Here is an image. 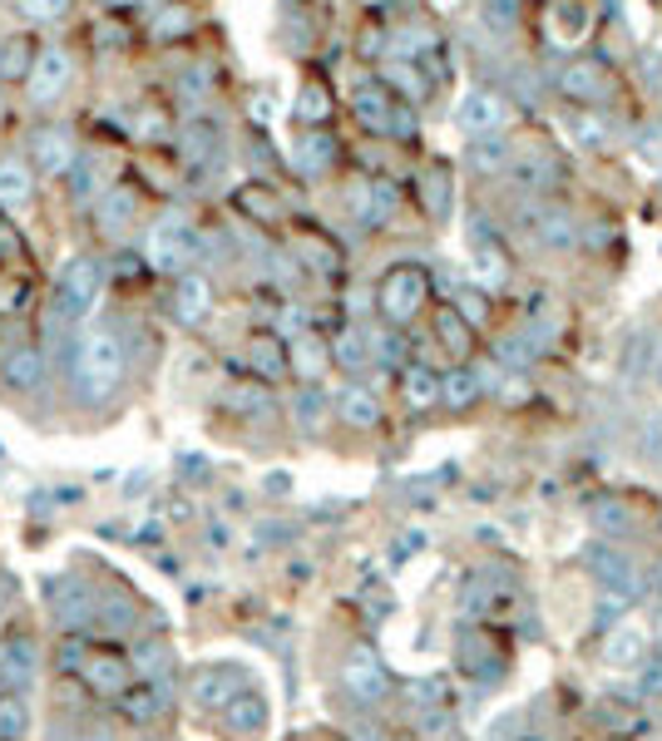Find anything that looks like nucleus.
Listing matches in <instances>:
<instances>
[{
	"label": "nucleus",
	"mask_w": 662,
	"mask_h": 741,
	"mask_svg": "<svg viewBox=\"0 0 662 741\" xmlns=\"http://www.w3.org/2000/svg\"><path fill=\"white\" fill-rule=\"evenodd\" d=\"M128 375V346L114 326H89L85 336H75V356H69V385H75V401L99 411L119 395Z\"/></svg>",
	"instance_id": "f257e3e1"
},
{
	"label": "nucleus",
	"mask_w": 662,
	"mask_h": 741,
	"mask_svg": "<svg viewBox=\"0 0 662 741\" xmlns=\"http://www.w3.org/2000/svg\"><path fill=\"white\" fill-rule=\"evenodd\" d=\"M99 292H104V267H99L94 252H75L65 267H59V282H55V312L65 322H79V316L94 312Z\"/></svg>",
	"instance_id": "f03ea898"
},
{
	"label": "nucleus",
	"mask_w": 662,
	"mask_h": 741,
	"mask_svg": "<svg viewBox=\"0 0 662 741\" xmlns=\"http://www.w3.org/2000/svg\"><path fill=\"white\" fill-rule=\"evenodd\" d=\"M198 233L193 223H183V217H164V223H154V233H148V267H158V272H188V262H198Z\"/></svg>",
	"instance_id": "7ed1b4c3"
},
{
	"label": "nucleus",
	"mask_w": 662,
	"mask_h": 741,
	"mask_svg": "<svg viewBox=\"0 0 662 741\" xmlns=\"http://www.w3.org/2000/svg\"><path fill=\"white\" fill-rule=\"evenodd\" d=\"M45 375H49L45 346L10 341L5 351H0V391H5V395H35V391H45Z\"/></svg>",
	"instance_id": "20e7f679"
},
{
	"label": "nucleus",
	"mask_w": 662,
	"mask_h": 741,
	"mask_svg": "<svg viewBox=\"0 0 662 741\" xmlns=\"http://www.w3.org/2000/svg\"><path fill=\"white\" fill-rule=\"evenodd\" d=\"M341 687L356 707H375V701H385V692H391V672L381 667V658H375L371 648H351L341 662Z\"/></svg>",
	"instance_id": "39448f33"
},
{
	"label": "nucleus",
	"mask_w": 662,
	"mask_h": 741,
	"mask_svg": "<svg viewBox=\"0 0 662 741\" xmlns=\"http://www.w3.org/2000/svg\"><path fill=\"white\" fill-rule=\"evenodd\" d=\"M49 603H55V622H59L65 632L94 628L99 588H89L85 579H55V583H49Z\"/></svg>",
	"instance_id": "423d86ee"
},
{
	"label": "nucleus",
	"mask_w": 662,
	"mask_h": 741,
	"mask_svg": "<svg viewBox=\"0 0 662 741\" xmlns=\"http://www.w3.org/2000/svg\"><path fill=\"white\" fill-rule=\"evenodd\" d=\"M425 302V272L420 267H391L381 282V312L391 322H411Z\"/></svg>",
	"instance_id": "0eeeda50"
},
{
	"label": "nucleus",
	"mask_w": 662,
	"mask_h": 741,
	"mask_svg": "<svg viewBox=\"0 0 662 741\" xmlns=\"http://www.w3.org/2000/svg\"><path fill=\"white\" fill-rule=\"evenodd\" d=\"M69 75H75V65H69L65 49H55V45H49V49H35V65H30V75H25L30 99H35V104H55V99L65 94Z\"/></svg>",
	"instance_id": "6e6552de"
},
{
	"label": "nucleus",
	"mask_w": 662,
	"mask_h": 741,
	"mask_svg": "<svg viewBox=\"0 0 662 741\" xmlns=\"http://www.w3.org/2000/svg\"><path fill=\"white\" fill-rule=\"evenodd\" d=\"M237 687H243V672L237 667H223V662L217 667H198L193 682H188V701L198 711H223Z\"/></svg>",
	"instance_id": "1a4fd4ad"
},
{
	"label": "nucleus",
	"mask_w": 662,
	"mask_h": 741,
	"mask_svg": "<svg viewBox=\"0 0 662 741\" xmlns=\"http://www.w3.org/2000/svg\"><path fill=\"white\" fill-rule=\"evenodd\" d=\"M40 677V648L30 638H10L0 642V687L25 692Z\"/></svg>",
	"instance_id": "9d476101"
},
{
	"label": "nucleus",
	"mask_w": 662,
	"mask_h": 741,
	"mask_svg": "<svg viewBox=\"0 0 662 741\" xmlns=\"http://www.w3.org/2000/svg\"><path fill=\"white\" fill-rule=\"evenodd\" d=\"M559 89L573 104H603L608 99V75H603L598 59H573V65H563Z\"/></svg>",
	"instance_id": "9b49d317"
},
{
	"label": "nucleus",
	"mask_w": 662,
	"mask_h": 741,
	"mask_svg": "<svg viewBox=\"0 0 662 741\" xmlns=\"http://www.w3.org/2000/svg\"><path fill=\"white\" fill-rule=\"evenodd\" d=\"M30 158H35V168L45 178H55V173H65V168L79 158V144L65 134V128L49 124V128H40V134L30 138Z\"/></svg>",
	"instance_id": "f8f14e48"
},
{
	"label": "nucleus",
	"mask_w": 662,
	"mask_h": 741,
	"mask_svg": "<svg viewBox=\"0 0 662 741\" xmlns=\"http://www.w3.org/2000/svg\"><path fill=\"white\" fill-rule=\"evenodd\" d=\"M173 312H178V322L198 326L207 312H213V282H207V277H198V272H178Z\"/></svg>",
	"instance_id": "ddd939ff"
},
{
	"label": "nucleus",
	"mask_w": 662,
	"mask_h": 741,
	"mask_svg": "<svg viewBox=\"0 0 662 741\" xmlns=\"http://www.w3.org/2000/svg\"><path fill=\"white\" fill-rule=\"evenodd\" d=\"M351 207L356 217H361L366 227H381L385 217L401 207V193H395V183H385V178H375V183H366L361 193H351Z\"/></svg>",
	"instance_id": "4468645a"
},
{
	"label": "nucleus",
	"mask_w": 662,
	"mask_h": 741,
	"mask_svg": "<svg viewBox=\"0 0 662 741\" xmlns=\"http://www.w3.org/2000/svg\"><path fill=\"white\" fill-rule=\"evenodd\" d=\"M164 692H168V682H164V687H158V682H148V687H134V692H119V711H124V717L128 721H138V727H148V721H158V717H164V707H168V701H164Z\"/></svg>",
	"instance_id": "2eb2a0df"
},
{
	"label": "nucleus",
	"mask_w": 662,
	"mask_h": 741,
	"mask_svg": "<svg viewBox=\"0 0 662 741\" xmlns=\"http://www.w3.org/2000/svg\"><path fill=\"white\" fill-rule=\"evenodd\" d=\"M85 682L99 692V697H119L128 682V662L124 658H109V652H99V658H85Z\"/></svg>",
	"instance_id": "dca6fc26"
},
{
	"label": "nucleus",
	"mask_w": 662,
	"mask_h": 741,
	"mask_svg": "<svg viewBox=\"0 0 662 741\" xmlns=\"http://www.w3.org/2000/svg\"><path fill=\"white\" fill-rule=\"evenodd\" d=\"M391 114H395V99L385 85H361L356 89V119H361L366 128H375V134H385L391 128Z\"/></svg>",
	"instance_id": "f3484780"
},
{
	"label": "nucleus",
	"mask_w": 662,
	"mask_h": 741,
	"mask_svg": "<svg viewBox=\"0 0 662 741\" xmlns=\"http://www.w3.org/2000/svg\"><path fill=\"white\" fill-rule=\"evenodd\" d=\"M460 124L470 128V134H494V128L504 124V99L500 94H470L460 104Z\"/></svg>",
	"instance_id": "a211bd4d"
},
{
	"label": "nucleus",
	"mask_w": 662,
	"mask_h": 741,
	"mask_svg": "<svg viewBox=\"0 0 662 741\" xmlns=\"http://www.w3.org/2000/svg\"><path fill=\"white\" fill-rule=\"evenodd\" d=\"M134 217H138V198L128 188H104L99 193V227L104 233H124Z\"/></svg>",
	"instance_id": "6ab92c4d"
},
{
	"label": "nucleus",
	"mask_w": 662,
	"mask_h": 741,
	"mask_svg": "<svg viewBox=\"0 0 662 741\" xmlns=\"http://www.w3.org/2000/svg\"><path fill=\"white\" fill-rule=\"evenodd\" d=\"M593 569H598V579L608 583V588L618 593V598H632V593H638V569H632V563L622 559V553L598 549V553H593Z\"/></svg>",
	"instance_id": "aec40b11"
},
{
	"label": "nucleus",
	"mask_w": 662,
	"mask_h": 741,
	"mask_svg": "<svg viewBox=\"0 0 662 741\" xmlns=\"http://www.w3.org/2000/svg\"><path fill=\"white\" fill-rule=\"evenodd\" d=\"M30 193H35V173H30V164H20V158H0V203L25 207Z\"/></svg>",
	"instance_id": "412c9836"
},
{
	"label": "nucleus",
	"mask_w": 662,
	"mask_h": 741,
	"mask_svg": "<svg viewBox=\"0 0 662 741\" xmlns=\"http://www.w3.org/2000/svg\"><path fill=\"white\" fill-rule=\"evenodd\" d=\"M223 721L233 731H262L267 727V701L257 692H233V701L223 707Z\"/></svg>",
	"instance_id": "4be33fe9"
},
{
	"label": "nucleus",
	"mask_w": 662,
	"mask_h": 741,
	"mask_svg": "<svg viewBox=\"0 0 662 741\" xmlns=\"http://www.w3.org/2000/svg\"><path fill=\"white\" fill-rule=\"evenodd\" d=\"M642 652H648V638L632 628H618L603 638V662H608V667H638Z\"/></svg>",
	"instance_id": "5701e85b"
},
{
	"label": "nucleus",
	"mask_w": 662,
	"mask_h": 741,
	"mask_svg": "<svg viewBox=\"0 0 662 741\" xmlns=\"http://www.w3.org/2000/svg\"><path fill=\"white\" fill-rule=\"evenodd\" d=\"M336 411H341V420L356 425V430H371V425L381 420V405H375V395L366 391V385H351V391H341Z\"/></svg>",
	"instance_id": "b1692460"
},
{
	"label": "nucleus",
	"mask_w": 662,
	"mask_h": 741,
	"mask_svg": "<svg viewBox=\"0 0 662 741\" xmlns=\"http://www.w3.org/2000/svg\"><path fill=\"white\" fill-rule=\"evenodd\" d=\"M94 628H104V632H128V628H134V598H128V593H99Z\"/></svg>",
	"instance_id": "393cba45"
},
{
	"label": "nucleus",
	"mask_w": 662,
	"mask_h": 741,
	"mask_svg": "<svg viewBox=\"0 0 662 741\" xmlns=\"http://www.w3.org/2000/svg\"><path fill=\"white\" fill-rule=\"evenodd\" d=\"M134 672H138V677H148V682L168 677V672H173V648H168V642H138Z\"/></svg>",
	"instance_id": "a878e982"
},
{
	"label": "nucleus",
	"mask_w": 662,
	"mask_h": 741,
	"mask_svg": "<svg viewBox=\"0 0 662 741\" xmlns=\"http://www.w3.org/2000/svg\"><path fill=\"white\" fill-rule=\"evenodd\" d=\"M35 49H40V45H30L25 35L0 40V75H10V79L30 75V65H35Z\"/></svg>",
	"instance_id": "bb28decb"
},
{
	"label": "nucleus",
	"mask_w": 662,
	"mask_h": 741,
	"mask_svg": "<svg viewBox=\"0 0 662 741\" xmlns=\"http://www.w3.org/2000/svg\"><path fill=\"white\" fill-rule=\"evenodd\" d=\"M332 356L346 366V371H361L366 361H371V336H361V332H341L332 341Z\"/></svg>",
	"instance_id": "cd10ccee"
},
{
	"label": "nucleus",
	"mask_w": 662,
	"mask_h": 741,
	"mask_svg": "<svg viewBox=\"0 0 662 741\" xmlns=\"http://www.w3.org/2000/svg\"><path fill=\"white\" fill-rule=\"evenodd\" d=\"M326 346L316 341V336H296L292 341V366H296V375H306V381H316V371L326 366Z\"/></svg>",
	"instance_id": "c85d7f7f"
},
{
	"label": "nucleus",
	"mask_w": 662,
	"mask_h": 741,
	"mask_svg": "<svg viewBox=\"0 0 662 741\" xmlns=\"http://www.w3.org/2000/svg\"><path fill=\"white\" fill-rule=\"evenodd\" d=\"M30 731V701L20 692H5L0 697V737H25Z\"/></svg>",
	"instance_id": "c756f323"
},
{
	"label": "nucleus",
	"mask_w": 662,
	"mask_h": 741,
	"mask_svg": "<svg viewBox=\"0 0 662 741\" xmlns=\"http://www.w3.org/2000/svg\"><path fill=\"white\" fill-rule=\"evenodd\" d=\"M336 158V138L326 134H306L302 144H296V164L306 168V173H316V168H326Z\"/></svg>",
	"instance_id": "7c9ffc66"
},
{
	"label": "nucleus",
	"mask_w": 662,
	"mask_h": 741,
	"mask_svg": "<svg viewBox=\"0 0 662 741\" xmlns=\"http://www.w3.org/2000/svg\"><path fill=\"white\" fill-rule=\"evenodd\" d=\"M99 193H104V188H99L94 158H79V164H69V198H75V203H94Z\"/></svg>",
	"instance_id": "2f4dec72"
},
{
	"label": "nucleus",
	"mask_w": 662,
	"mask_h": 741,
	"mask_svg": "<svg viewBox=\"0 0 662 741\" xmlns=\"http://www.w3.org/2000/svg\"><path fill=\"white\" fill-rule=\"evenodd\" d=\"M183 158L188 164H207V158H217V134L207 124H193L183 128Z\"/></svg>",
	"instance_id": "473e14b6"
},
{
	"label": "nucleus",
	"mask_w": 662,
	"mask_h": 741,
	"mask_svg": "<svg viewBox=\"0 0 662 741\" xmlns=\"http://www.w3.org/2000/svg\"><path fill=\"white\" fill-rule=\"evenodd\" d=\"M474 395H480V385H474V375H470V371H450V375L440 381V401H445V405H455V411H464V405H470Z\"/></svg>",
	"instance_id": "72a5a7b5"
},
{
	"label": "nucleus",
	"mask_w": 662,
	"mask_h": 741,
	"mask_svg": "<svg viewBox=\"0 0 662 741\" xmlns=\"http://www.w3.org/2000/svg\"><path fill=\"white\" fill-rule=\"evenodd\" d=\"M435 395H440V385H435V375L425 371V366H411V371H405V401H411L415 411H425V405H430Z\"/></svg>",
	"instance_id": "f704fd0d"
},
{
	"label": "nucleus",
	"mask_w": 662,
	"mask_h": 741,
	"mask_svg": "<svg viewBox=\"0 0 662 741\" xmlns=\"http://www.w3.org/2000/svg\"><path fill=\"white\" fill-rule=\"evenodd\" d=\"M20 15L35 20V25H55V20L69 15V0H15Z\"/></svg>",
	"instance_id": "c9c22d12"
},
{
	"label": "nucleus",
	"mask_w": 662,
	"mask_h": 741,
	"mask_svg": "<svg viewBox=\"0 0 662 741\" xmlns=\"http://www.w3.org/2000/svg\"><path fill=\"white\" fill-rule=\"evenodd\" d=\"M227 405H233V411H247V415H267L272 411V395L262 391V385H237V391H227Z\"/></svg>",
	"instance_id": "e433bc0d"
},
{
	"label": "nucleus",
	"mask_w": 662,
	"mask_h": 741,
	"mask_svg": "<svg viewBox=\"0 0 662 741\" xmlns=\"http://www.w3.org/2000/svg\"><path fill=\"white\" fill-rule=\"evenodd\" d=\"M534 233H539L543 243H553V247H569V243H573V223H569L563 213H539Z\"/></svg>",
	"instance_id": "4c0bfd02"
},
{
	"label": "nucleus",
	"mask_w": 662,
	"mask_h": 741,
	"mask_svg": "<svg viewBox=\"0 0 662 741\" xmlns=\"http://www.w3.org/2000/svg\"><path fill=\"white\" fill-rule=\"evenodd\" d=\"M292 415H296V425H302V430H316V425H322V415H326V401L316 391H302L292 401Z\"/></svg>",
	"instance_id": "58836bf2"
},
{
	"label": "nucleus",
	"mask_w": 662,
	"mask_h": 741,
	"mask_svg": "<svg viewBox=\"0 0 662 741\" xmlns=\"http://www.w3.org/2000/svg\"><path fill=\"white\" fill-rule=\"evenodd\" d=\"M193 30V10H158V25H154V35L158 40H178V35H188Z\"/></svg>",
	"instance_id": "ea45409f"
},
{
	"label": "nucleus",
	"mask_w": 662,
	"mask_h": 741,
	"mask_svg": "<svg viewBox=\"0 0 662 741\" xmlns=\"http://www.w3.org/2000/svg\"><path fill=\"white\" fill-rule=\"evenodd\" d=\"M326 109H332V104H326V89L322 85H306L302 99H296V119H306V124H322Z\"/></svg>",
	"instance_id": "a19ab883"
},
{
	"label": "nucleus",
	"mask_w": 662,
	"mask_h": 741,
	"mask_svg": "<svg viewBox=\"0 0 662 741\" xmlns=\"http://www.w3.org/2000/svg\"><path fill=\"white\" fill-rule=\"evenodd\" d=\"M474 168H504V158H509V144L504 138H490V134H480V144H474Z\"/></svg>",
	"instance_id": "79ce46f5"
},
{
	"label": "nucleus",
	"mask_w": 662,
	"mask_h": 741,
	"mask_svg": "<svg viewBox=\"0 0 662 741\" xmlns=\"http://www.w3.org/2000/svg\"><path fill=\"white\" fill-rule=\"evenodd\" d=\"M474 272L490 277V282H504V277H509V257H504L494 243H490V247L480 243V262H474Z\"/></svg>",
	"instance_id": "37998d69"
},
{
	"label": "nucleus",
	"mask_w": 662,
	"mask_h": 741,
	"mask_svg": "<svg viewBox=\"0 0 662 741\" xmlns=\"http://www.w3.org/2000/svg\"><path fill=\"white\" fill-rule=\"evenodd\" d=\"M593 524H598V529H608V534H622V529H628V509H622L618 499L593 504Z\"/></svg>",
	"instance_id": "c03bdc74"
},
{
	"label": "nucleus",
	"mask_w": 662,
	"mask_h": 741,
	"mask_svg": "<svg viewBox=\"0 0 662 741\" xmlns=\"http://www.w3.org/2000/svg\"><path fill=\"white\" fill-rule=\"evenodd\" d=\"M253 361H257V371L272 375V381H277V371H282V351H277V341H267V336L253 346Z\"/></svg>",
	"instance_id": "a18cd8bd"
},
{
	"label": "nucleus",
	"mask_w": 662,
	"mask_h": 741,
	"mask_svg": "<svg viewBox=\"0 0 662 741\" xmlns=\"http://www.w3.org/2000/svg\"><path fill=\"white\" fill-rule=\"evenodd\" d=\"M55 658H59V672H79V667H85V658H89V652H85V642H79L75 632H69V638L59 642V652H55Z\"/></svg>",
	"instance_id": "49530a36"
},
{
	"label": "nucleus",
	"mask_w": 662,
	"mask_h": 741,
	"mask_svg": "<svg viewBox=\"0 0 662 741\" xmlns=\"http://www.w3.org/2000/svg\"><path fill=\"white\" fill-rule=\"evenodd\" d=\"M440 692H445V682H435V677L411 682V701H415V707H440Z\"/></svg>",
	"instance_id": "de8ad7c7"
},
{
	"label": "nucleus",
	"mask_w": 662,
	"mask_h": 741,
	"mask_svg": "<svg viewBox=\"0 0 662 741\" xmlns=\"http://www.w3.org/2000/svg\"><path fill=\"white\" fill-rule=\"evenodd\" d=\"M440 336H445V346L464 351V322H460V312H445L440 316Z\"/></svg>",
	"instance_id": "09e8293b"
},
{
	"label": "nucleus",
	"mask_w": 662,
	"mask_h": 741,
	"mask_svg": "<svg viewBox=\"0 0 662 741\" xmlns=\"http://www.w3.org/2000/svg\"><path fill=\"white\" fill-rule=\"evenodd\" d=\"M237 203H243L247 213H257V217H277V203H272V198H267V193H243V198H237Z\"/></svg>",
	"instance_id": "8fccbe9b"
},
{
	"label": "nucleus",
	"mask_w": 662,
	"mask_h": 741,
	"mask_svg": "<svg viewBox=\"0 0 662 741\" xmlns=\"http://www.w3.org/2000/svg\"><path fill=\"white\" fill-rule=\"evenodd\" d=\"M455 312H460L464 322H474V326L484 322V302H480V296H474V292H460V306H455Z\"/></svg>",
	"instance_id": "3c124183"
},
{
	"label": "nucleus",
	"mask_w": 662,
	"mask_h": 741,
	"mask_svg": "<svg viewBox=\"0 0 662 741\" xmlns=\"http://www.w3.org/2000/svg\"><path fill=\"white\" fill-rule=\"evenodd\" d=\"M425 198H430V213H445V178H425Z\"/></svg>",
	"instance_id": "603ef678"
},
{
	"label": "nucleus",
	"mask_w": 662,
	"mask_h": 741,
	"mask_svg": "<svg viewBox=\"0 0 662 741\" xmlns=\"http://www.w3.org/2000/svg\"><path fill=\"white\" fill-rule=\"evenodd\" d=\"M504 361H524V356H534V346H524V336H509V341L500 346Z\"/></svg>",
	"instance_id": "864d4df0"
},
{
	"label": "nucleus",
	"mask_w": 662,
	"mask_h": 741,
	"mask_svg": "<svg viewBox=\"0 0 662 741\" xmlns=\"http://www.w3.org/2000/svg\"><path fill=\"white\" fill-rule=\"evenodd\" d=\"M375 351H381V361H395V356H401V336H381Z\"/></svg>",
	"instance_id": "5fc2aeb1"
},
{
	"label": "nucleus",
	"mask_w": 662,
	"mask_h": 741,
	"mask_svg": "<svg viewBox=\"0 0 662 741\" xmlns=\"http://www.w3.org/2000/svg\"><path fill=\"white\" fill-rule=\"evenodd\" d=\"M10 573H0V618H5V608H10Z\"/></svg>",
	"instance_id": "6e6d98bb"
},
{
	"label": "nucleus",
	"mask_w": 662,
	"mask_h": 741,
	"mask_svg": "<svg viewBox=\"0 0 662 741\" xmlns=\"http://www.w3.org/2000/svg\"><path fill=\"white\" fill-rule=\"evenodd\" d=\"M642 687H648V692H662V667H652L648 677H642Z\"/></svg>",
	"instance_id": "4d7b16f0"
},
{
	"label": "nucleus",
	"mask_w": 662,
	"mask_h": 741,
	"mask_svg": "<svg viewBox=\"0 0 662 741\" xmlns=\"http://www.w3.org/2000/svg\"><path fill=\"white\" fill-rule=\"evenodd\" d=\"M658 573H662V563H658ZM658 583H662V579H658Z\"/></svg>",
	"instance_id": "13d9d810"
},
{
	"label": "nucleus",
	"mask_w": 662,
	"mask_h": 741,
	"mask_svg": "<svg viewBox=\"0 0 662 741\" xmlns=\"http://www.w3.org/2000/svg\"><path fill=\"white\" fill-rule=\"evenodd\" d=\"M104 5H114V0H104Z\"/></svg>",
	"instance_id": "bf43d9fd"
},
{
	"label": "nucleus",
	"mask_w": 662,
	"mask_h": 741,
	"mask_svg": "<svg viewBox=\"0 0 662 741\" xmlns=\"http://www.w3.org/2000/svg\"><path fill=\"white\" fill-rule=\"evenodd\" d=\"M658 632H662V622H658Z\"/></svg>",
	"instance_id": "052dcab7"
}]
</instances>
